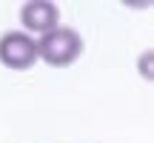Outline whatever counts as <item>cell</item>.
<instances>
[{
    "label": "cell",
    "mask_w": 154,
    "mask_h": 143,
    "mask_svg": "<svg viewBox=\"0 0 154 143\" xmlns=\"http://www.w3.org/2000/svg\"><path fill=\"white\" fill-rule=\"evenodd\" d=\"M83 55V37L74 32V29H60L57 26L54 32L43 34L37 43V57L46 60L49 66H72L77 57Z\"/></svg>",
    "instance_id": "obj_1"
},
{
    "label": "cell",
    "mask_w": 154,
    "mask_h": 143,
    "mask_svg": "<svg viewBox=\"0 0 154 143\" xmlns=\"http://www.w3.org/2000/svg\"><path fill=\"white\" fill-rule=\"evenodd\" d=\"M0 63L9 69H32L37 63V43L23 32H9L0 37Z\"/></svg>",
    "instance_id": "obj_2"
},
{
    "label": "cell",
    "mask_w": 154,
    "mask_h": 143,
    "mask_svg": "<svg viewBox=\"0 0 154 143\" xmlns=\"http://www.w3.org/2000/svg\"><path fill=\"white\" fill-rule=\"evenodd\" d=\"M20 20L29 32H40L49 34L57 29V20H60V9L49 0H29V3L20 6Z\"/></svg>",
    "instance_id": "obj_3"
}]
</instances>
